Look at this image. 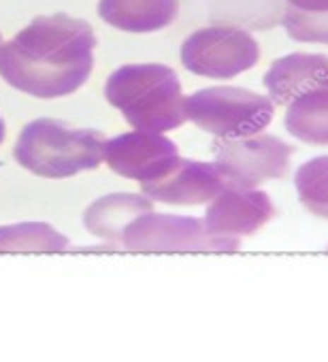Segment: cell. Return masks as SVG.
Wrapping results in <instances>:
<instances>
[{
  "label": "cell",
  "mask_w": 328,
  "mask_h": 362,
  "mask_svg": "<svg viewBox=\"0 0 328 362\" xmlns=\"http://www.w3.org/2000/svg\"><path fill=\"white\" fill-rule=\"evenodd\" d=\"M275 216L273 201L256 188L228 184L209 203L205 214V226L218 237H247L266 226Z\"/></svg>",
  "instance_id": "9"
},
{
  "label": "cell",
  "mask_w": 328,
  "mask_h": 362,
  "mask_svg": "<svg viewBox=\"0 0 328 362\" xmlns=\"http://www.w3.org/2000/svg\"><path fill=\"white\" fill-rule=\"evenodd\" d=\"M292 147L275 134H250L220 139L216 143V164L233 184L258 188L264 181L281 179L290 168Z\"/></svg>",
  "instance_id": "7"
},
{
  "label": "cell",
  "mask_w": 328,
  "mask_h": 362,
  "mask_svg": "<svg viewBox=\"0 0 328 362\" xmlns=\"http://www.w3.org/2000/svg\"><path fill=\"white\" fill-rule=\"evenodd\" d=\"M96 37L88 22L71 16L33 20L0 47V77L11 88L60 98L77 92L94 69Z\"/></svg>",
  "instance_id": "1"
},
{
  "label": "cell",
  "mask_w": 328,
  "mask_h": 362,
  "mask_svg": "<svg viewBox=\"0 0 328 362\" xmlns=\"http://www.w3.org/2000/svg\"><path fill=\"white\" fill-rule=\"evenodd\" d=\"M102 160L113 173L139 184L167 175L182 160L177 145L164 132L132 130L105 141Z\"/></svg>",
  "instance_id": "8"
},
{
  "label": "cell",
  "mask_w": 328,
  "mask_h": 362,
  "mask_svg": "<svg viewBox=\"0 0 328 362\" xmlns=\"http://www.w3.org/2000/svg\"><path fill=\"white\" fill-rule=\"evenodd\" d=\"M147 211H151V199L145 194H109L86 209L83 224L94 237L122 241L124 230Z\"/></svg>",
  "instance_id": "13"
},
{
  "label": "cell",
  "mask_w": 328,
  "mask_h": 362,
  "mask_svg": "<svg viewBox=\"0 0 328 362\" xmlns=\"http://www.w3.org/2000/svg\"><path fill=\"white\" fill-rule=\"evenodd\" d=\"M100 18L124 33H156L177 20V0H100Z\"/></svg>",
  "instance_id": "12"
},
{
  "label": "cell",
  "mask_w": 328,
  "mask_h": 362,
  "mask_svg": "<svg viewBox=\"0 0 328 362\" xmlns=\"http://www.w3.org/2000/svg\"><path fill=\"white\" fill-rule=\"evenodd\" d=\"M124 247L132 252H235L239 239L211 235L205 220L147 211L122 235Z\"/></svg>",
  "instance_id": "5"
},
{
  "label": "cell",
  "mask_w": 328,
  "mask_h": 362,
  "mask_svg": "<svg viewBox=\"0 0 328 362\" xmlns=\"http://www.w3.org/2000/svg\"><path fill=\"white\" fill-rule=\"evenodd\" d=\"M5 134H7V128H5V122H3V117H0V143L5 141Z\"/></svg>",
  "instance_id": "19"
},
{
  "label": "cell",
  "mask_w": 328,
  "mask_h": 362,
  "mask_svg": "<svg viewBox=\"0 0 328 362\" xmlns=\"http://www.w3.org/2000/svg\"><path fill=\"white\" fill-rule=\"evenodd\" d=\"M105 96L136 130L169 132L188 119L182 81L164 64L119 66L109 75Z\"/></svg>",
  "instance_id": "2"
},
{
  "label": "cell",
  "mask_w": 328,
  "mask_h": 362,
  "mask_svg": "<svg viewBox=\"0 0 328 362\" xmlns=\"http://www.w3.org/2000/svg\"><path fill=\"white\" fill-rule=\"evenodd\" d=\"M3 43H5V41H3V35H0V47H3Z\"/></svg>",
  "instance_id": "20"
},
{
  "label": "cell",
  "mask_w": 328,
  "mask_h": 362,
  "mask_svg": "<svg viewBox=\"0 0 328 362\" xmlns=\"http://www.w3.org/2000/svg\"><path fill=\"white\" fill-rule=\"evenodd\" d=\"M294 186L307 211L328 220V156H317L300 164L294 175Z\"/></svg>",
  "instance_id": "16"
},
{
  "label": "cell",
  "mask_w": 328,
  "mask_h": 362,
  "mask_svg": "<svg viewBox=\"0 0 328 362\" xmlns=\"http://www.w3.org/2000/svg\"><path fill=\"white\" fill-rule=\"evenodd\" d=\"M286 130L307 145H328V88L313 90L288 105Z\"/></svg>",
  "instance_id": "14"
},
{
  "label": "cell",
  "mask_w": 328,
  "mask_h": 362,
  "mask_svg": "<svg viewBox=\"0 0 328 362\" xmlns=\"http://www.w3.org/2000/svg\"><path fill=\"white\" fill-rule=\"evenodd\" d=\"M105 134L98 130L41 117L22 128L13 156L28 173L66 179L105 162Z\"/></svg>",
  "instance_id": "3"
},
{
  "label": "cell",
  "mask_w": 328,
  "mask_h": 362,
  "mask_svg": "<svg viewBox=\"0 0 328 362\" xmlns=\"http://www.w3.org/2000/svg\"><path fill=\"white\" fill-rule=\"evenodd\" d=\"M69 239L45 222L0 226V252H62Z\"/></svg>",
  "instance_id": "15"
},
{
  "label": "cell",
  "mask_w": 328,
  "mask_h": 362,
  "mask_svg": "<svg viewBox=\"0 0 328 362\" xmlns=\"http://www.w3.org/2000/svg\"><path fill=\"white\" fill-rule=\"evenodd\" d=\"M283 28L292 41L328 45V11H300L288 9Z\"/></svg>",
  "instance_id": "17"
},
{
  "label": "cell",
  "mask_w": 328,
  "mask_h": 362,
  "mask_svg": "<svg viewBox=\"0 0 328 362\" xmlns=\"http://www.w3.org/2000/svg\"><path fill=\"white\" fill-rule=\"evenodd\" d=\"M260 60L256 39L235 26H211L192 33L182 45L184 66L207 79H233Z\"/></svg>",
  "instance_id": "6"
},
{
  "label": "cell",
  "mask_w": 328,
  "mask_h": 362,
  "mask_svg": "<svg viewBox=\"0 0 328 362\" xmlns=\"http://www.w3.org/2000/svg\"><path fill=\"white\" fill-rule=\"evenodd\" d=\"M226 184L228 179L216 162L211 164L182 158L164 177L141 184V190L147 199L158 203L192 207L211 203Z\"/></svg>",
  "instance_id": "10"
},
{
  "label": "cell",
  "mask_w": 328,
  "mask_h": 362,
  "mask_svg": "<svg viewBox=\"0 0 328 362\" xmlns=\"http://www.w3.org/2000/svg\"><path fill=\"white\" fill-rule=\"evenodd\" d=\"M275 115V103L262 94L216 86L186 96V117L218 139H239L262 132Z\"/></svg>",
  "instance_id": "4"
},
{
  "label": "cell",
  "mask_w": 328,
  "mask_h": 362,
  "mask_svg": "<svg viewBox=\"0 0 328 362\" xmlns=\"http://www.w3.org/2000/svg\"><path fill=\"white\" fill-rule=\"evenodd\" d=\"M264 88L275 105H290L298 96L328 88V58L320 54H288L275 60L266 75Z\"/></svg>",
  "instance_id": "11"
},
{
  "label": "cell",
  "mask_w": 328,
  "mask_h": 362,
  "mask_svg": "<svg viewBox=\"0 0 328 362\" xmlns=\"http://www.w3.org/2000/svg\"><path fill=\"white\" fill-rule=\"evenodd\" d=\"M288 5L300 11H328V0H288Z\"/></svg>",
  "instance_id": "18"
}]
</instances>
